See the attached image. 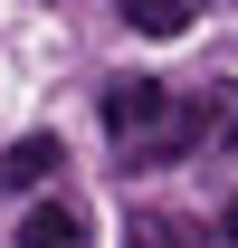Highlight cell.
I'll return each mask as SVG.
<instances>
[{
	"label": "cell",
	"mask_w": 238,
	"mask_h": 248,
	"mask_svg": "<svg viewBox=\"0 0 238 248\" xmlns=\"http://www.w3.org/2000/svg\"><path fill=\"white\" fill-rule=\"evenodd\" d=\"M134 248H200V239H191V219H172V210H143V219H134Z\"/></svg>",
	"instance_id": "cell-6"
},
{
	"label": "cell",
	"mask_w": 238,
	"mask_h": 248,
	"mask_svg": "<svg viewBox=\"0 0 238 248\" xmlns=\"http://www.w3.org/2000/svg\"><path fill=\"white\" fill-rule=\"evenodd\" d=\"M191 10H200V0H124V19H134L143 38H181V29H191Z\"/></svg>",
	"instance_id": "cell-5"
},
{
	"label": "cell",
	"mask_w": 238,
	"mask_h": 248,
	"mask_svg": "<svg viewBox=\"0 0 238 248\" xmlns=\"http://www.w3.org/2000/svg\"><path fill=\"white\" fill-rule=\"evenodd\" d=\"M191 134L219 143V153L238 143V86H229V77H209V95H191Z\"/></svg>",
	"instance_id": "cell-4"
},
{
	"label": "cell",
	"mask_w": 238,
	"mask_h": 248,
	"mask_svg": "<svg viewBox=\"0 0 238 248\" xmlns=\"http://www.w3.org/2000/svg\"><path fill=\"white\" fill-rule=\"evenodd\" d=\"M105 134H115L124 172H162V162L200 153L191 105H172V86H152V77H115V86H105Z\"/></svg>",
	"instance_id": "cell-1"
},
{
	"label": "cell",
	"mask_w": 238,
	"mask_h": 248,
	"mask_svg": "<svg viewBox=\"0 0 238 248\" xmlns=\"http://www.w3.org/2000/svg\"><path fill=\"white\" fill-rule=\"evenodd\" d=\"M10 248H95V239H86V210H76V201H38Z\"/></svg>",
	"instance_id": "cell-2"
},
{
	"label": "cell",
	"mask_w": 238,
	"mask_h": 248,
	"mask_svg": "<svg viewBox=\"0 0 238 248\" xmlns=\"http://www.w3.org/2000/svg\"><path fill=\"white\" fill-rule=\"evenodd\" d=\"M58 162H67V143H58V134H19V143L0 153V182H10V191H38Z\"/></svg>",
	"instance_id": "cell-3"
}]
</instances>
